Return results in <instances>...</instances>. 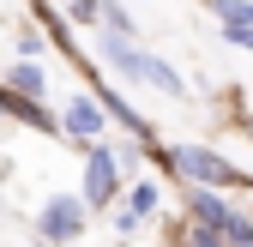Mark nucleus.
I'll list each match as a JSON object with an SVG mask.
<instances>
[{
    "mask_svg": "<svg viewBox=\"0 0 253 247\" xmlns=\"http://www.w3.org/2000/svg\"><path fill=\"white\" fill-rule=\"evenodd\" d=\"M169 169H181V175H193L199 187H247V175L235 169V163H223L217 151H205V145H175V151H157Z\"/></svg>",
    "mask_w": 253,
    "mask_h": 247,
    "instance_id": "obj_1",
    "label": "nucleus"
},
{
    "mask_svg": "<svg viewBox=\"0 0 253 247\" xmlns=\"http://www.w3.org/2000/svg\"><path fill=\"white\" fill-rule=\"evenodd\" d=\"M0 115H12V121H24V127H42V133H54L60 127V121L37 103V97H18V90H6V84H0Z\"/></svg>",
    "mask_w": 253,
    "mask_h": 247,
    "instance_id": "obj_5",
    "label": "nucleus"
},
{
    "mask_svg": "<svg viewBox=\"0 0 253 247\" xmlns=\"http://www.w3.org/2000/svg\"><path fill=\"white\" fill-rule=\"evenodd\" d=\"M223 241H229V247H253V217L229 211V223H223Z\"/></svg>",
    "mask_w": 253,
    "mask_h": 247,
    "instance_id": "obj_10",
    "label": "nucleus"
},
{
    "mask_svg": "<svg viewBox=\"0 0 253 247\" xmlns=\"http://www.w3.org/2000/svg\"><path fill=\"white\" fill-rule=\"evenodd\" d=\"M115 193H121V163H115V151L109 145H84V211H103V205H115Z\"/></svg>",
    "mask_w": 253,
    "mask_h": 247,
    "instance_id": "obj_3",
    "label": "nucleus"
},
{
    "mask_svg": "<svg viewBox=\"0 0 253 247\" xmlns=\"http://www.w3.org/2000/svg\"><path fill=\"white\" fill-rule=\"evenodd\" d=\"M187 211H193V217H199V223H211V229H223L235 205H229V199H217L211 187H187Z\"/></svg>",
    "mask_w": 253,
    "mask_h": 247,
    "instance_id": "obj_6",
    "label": "nucleus"
},
{
    "mask_svg": "<svg viewBox=\"0 0 253 247\" xmlns=\"http://www.w3.org/2000/svg\"><path fill=\"white\" fill-rule=\"evenodd\" d=\"M103 121H109V115H103V103H97V97H73V103H67V115H60V127H67L73 139H97V133H103Z\"/></svg>",
    "mask_w": 253,
    "mask_h": 247,
    "instance_id": "obj_4",
    "label": "nucleus"
},
{
    "mask_svg": "<svg viewBox=\"0 0 253 247\" xmlns=\"http://www.w3.org/2000/svg\"><path fill=\"white\" fill-rule=\"evenodd\" d=\"M187 247H229V241H223V229H211V223L193 217V223H187Z\"/></svg>",
    "mask_w": 253,
    "mask_h": 247,
    "instance_id": "obj_11",
    "label": "nucleus"
},
{
    "mask_svg": "<svg viewBox=\"0 0 253 247\" xmlns=\"http://www.w3.org/2000/svg\"><path fill=\"white\" fill-rule=\"evenodd\" d=\"M223 42H235V48L253 54V24H223Z\"/></svg>",
    "mask_w": 253,
    "mask_h": 247,
    "instance_id": "obj_14",
    "label": "nucleus"
},
{
    "mask_svg": "<svg viewBox=\"0 0 253 247\" xmlns=\"http://www.w3.org/2000/svg\"><path fill=\"white\" fill-rule=\"evenodd\" d=\"M157 199H163V187H157V181H139V187H133V205H126V211H133V217H151V211H157Z\"/></svg>",
    "mask_w": 253,
    "mask_h": 247,
    "instance_id": "obj_9",
    "label": "nucleus"
},
{
    "mask_svg": "<svg viewBox=\"0 0 253 247\" xmlns=\"http://www.w3.org/2000/svg\"><path fill=\"white\" fill-rule=\"evenodd\" d=\"M6 90H18V97H42V67H37V60H18V67L6 73Z\"/></svg>",
    "mask_w": 253,
    "mask_h": 247,
    "instance_id": "obj_7",
    "label": "nucleus"
},
{
    "mask_svg": "<svg viewBox=\"0 0 253 247\" xmlns=\"http://www.w3.org/2000/svg\"><path fill=\"white\" fill-rule=\"evenodd\" d=\"M211 18H223V24H253V0H205Z\"/></svg>",
    "mask_w": 253,
    "mask_h": 247,
    "instance_id": "obj_8",
    "label": "nucleus"
},
{
    "mask_svg": "<svg viewBox=\"0 0 253 247\" xmlns=\"http://www.w3.org/2000/svg\"><path fill=\"white\" fill-rule=\"evenodd\" d=\"M67 12H73V24H97L103 0H67Z\"/></svg>",
    "mask_w": 253,
    "mask_h": 247,
    "instance_id": "obj_13",
    "label": "nucleus"
},
{
    "mask_svg": "<svg viewBox=\"0 0 253 247\" xmlns=\"http://www.w3.org/2000/svg\"><path fill=\"white\" fill-rule=\"evenodd\" d=\"M109 30H115V37H133V18H126V6H115V0H103V12H97Z\"/></svg>",
    "mask_w": 253,
    "mask_h": 247,
    "instance_id": "obj_12",
    "label": "nucleus"
},
{
    "mask_svg": "<svg viewBox=\"0 0 253 247\" xmlns=\"http://www.w3.org/2000/svg\"><path fill=\"white\" fill-rule=\"evenodd\" d=\"M37 235H42L48 247L79 241V235H84V199H79V193H48V205L37 211Z\"/></svg>",
    "mask_w": 253,
    "mask_h": 247,
    "instance_id": "obj_2",
    "label": "nucleus"
}]
</instances>
